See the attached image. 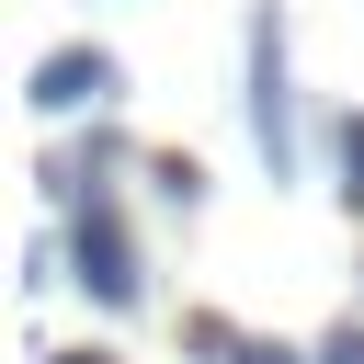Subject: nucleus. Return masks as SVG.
<instances>
[{
	"label": "nucleus",
	"instance_id": "nucleus-2",
	"mask_svg": "<svg viewBox=\"0 0 364 364\" xmlns=\"http://www.w3.org/2000/svg\"><path fill=\"white\" fill-rule=\"evenodd\" d=\"M250 136H262V159L284 182L296 171V91H284V23L273 11H250Z\"/></svg>",
	"mask_w": 364,
	"mask_h": 364
},
{
	"label": "nucleus",
	"instance_id": "nucleus-3",
	"mask_svg": "<svg viewBox=\"0 0 364 364\" xmlns=\"http://www.w3.org/2000/svg\"><path fill=\"white\" fill-rule=\"evenodd\" d=\"M125 91V68L102 57V46H57L46 68H34V114H80V102H114Z\"/></svg>",
	"mask_w": 364,
	"mask_h": 364
},
{
	"label": "nucleus",
	"instance_id": "nucleus-6",
	"mask_svg": "<svg viewBox=\"0 0 364 364\" xmlns=\"http://www.w3.org/2000/svg\"><path fill=\"white\" fill-rule=\"evenodd\" d=\"M239 364H296V353H273V341H239Z\"/></svg>",
	"mask_w": 364,
	"mask_h": 364
},
{
	"label": "nucleus",
	"instance_id": "nucleus-1",
	"mask_svg": "<svg viewBox=\"0 0 364 364\" xmlns=\"http://www.w3.org/2000/svg\"><path fill=\"white\" fill-rule=\"evenodd\" d=\"M68 262H80V284H91L102 307H136V284H148V273H136V239H125V216H114L102 182L68 205Z\"/></svg>",
	"mask_w": 364,
	"mask_h": 364
},
{
	"label": "nucleus",
	"instance_id": "nucleus-7",
	"mask_svg": "<svg viewBox=\"0 0 364 364\" xmlns=\"http://www.w3.org/2000/svg\"><path fill=\"white\" fill-rule=\"evenodd\" d=\"M57 364H114V353H57Z\"/></svg>",
	"mask_w": 364,
	"mask_h": 364
},
{
	"label": "nucleus",
	"instance_id": "nucleus-4",
	"mask_svg": "<svg viewBox=\"0 0 364 364\" xmlns=\"http://www.w3.org/2000/svg\"><path fill=\"white\" fill-rule=\"evenodd\" d=\"M341 193H353V216H364V114L341 125Z\"/></svg>",
	"mask_w": 364,
	"mask_h": 364
},
{
	"label": "nucleus",
	"instance_id": "nucleus-5",
	"mask_svg": "<svg viewBox=\"0 0 364 364\" xmlns=\"http://www.w3.org/2000/svg\"><path fill=\"white\" fill-rule=\"evenodd\" d=\"M318 364H364V318H353V330H330V353H318Z\"/></svg>",
	"mask_w": 364,
	"mask_h": 364
}]
</instances>
